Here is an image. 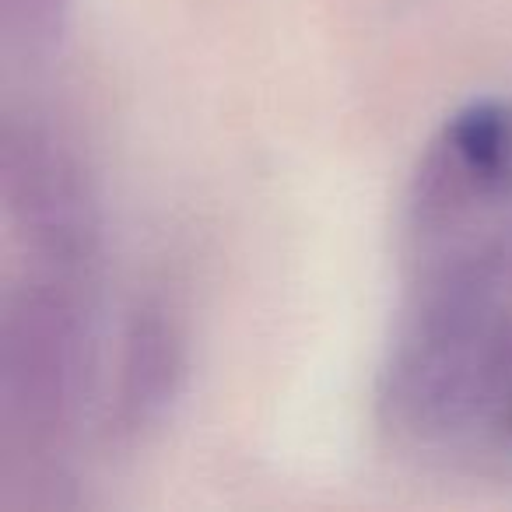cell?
I'll list each match as a JSON object with an SVG mask.
<instances>
[{
	"instance_id": "obj_2",
	"label": "cell",
	"mask_w": 512,
	"mask_h": 512,
	"mask_svg": "<svg viewBox=\"0 0 512 512\" xmlns=\"http://www.w3.org/2000/svg\"><path fill=\"white\" fill-rule=\"evenodd\" d=\"M4 22H8L11 39L29 43V50L50 46L60 29V11L64 0H4Z\"/></svg>"
},
{
	"instance_id": "obj_1",
	"label": "cell",
	"mask_w": 512,
	"mask_h": 512,
	"mask_svg": "<svg viewBox=\"0 0 512 512\" xmlns=\"http://www.w3.org/2000/svg\"><path fill=\"white\" fill-rule=\"evenodd\" d=\"M404 232L386 428L439 460L512 463V102H477L439 130Z\"/></svg>"
}]
</instances>
